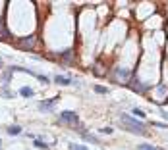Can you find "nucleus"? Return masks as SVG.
Masks as SVG:
<instances>
[{
  "label": "nucleus",
  "mask_w": 168,
  "mask_h": 150,
  "mask_svg": "<svg viewBox=\"0 0 168 150\" xmlns=\"http://www.w3.org/2000/svg\"><path fill=\"white\" fill-rule=\"evenodd\" d=\"M132 113H133L135 117H137V119H145V116H147V113L143 112L141 108H133V110H132Z\"/></svg>",
  "instance_id": "obj_6"
},
{
  "label": "nucleus",
  "mask_w": 168,
  "mask_h": 150,
  "mask_svg": "<svg viewBox=\"0 0 168 150\" xmlns=\"http://www.w3.org/2000/svg\"><path fill=\"white\" fill-rule=\"evenodd\" d=\"M95 91L99 92V94H106V92H108V89H104V87H99V85H97V87H95Z\"/></svg>",
  "instance_id": "obj_12"
},
{
  "label": "nucleus",
  "mask_w": 168,
  "mask_h": 150,
  "mask_svg": "<svg viewBox=\"0 0 168 150\" xmlns=\"http://www.w3.org/2000/svg\"><path fill=\"white\" fill-rule=\"evenodd\" d=\"M33 144H35L37 148H41V150H48V144H47V143H43V140H39V139H35V143H33Z\"/></svg>",
  "instance_id": "obj_9"
},
{
  "label": "nucleus",
  "mask_w": 168,
  "mask_h": 150,
  "mask_svg": "<svg viewBox=\"0 0 168 150\" xmlns=\"http://www.w3.org/2000/svg\"><path fill=\"white\" fill-rule=\"evenodd\" d=\"M21 133V127L19 125H12V127H8V135H19Z\"/></svg>",
  "instance_id": "obj_7"
},
{
  "label": "nucleus",
  "mask_w": 168,
  "mask_h": 150,
  "mask_svg": "<svg viewBox=\"0 0 168 150\" xmlns=\"http://www.w3.org/2000/svg\"><path fill=\"white\" fill-rule=\"evenodd\" d=\"M19 94H21V96H27V98H29V96H33L35 92H33V89H29V87H21V89H19Z\"/></svg>",
  "instance_id": "obj_5"
},
{
  "label": "nucleus",
  "mask_w": 168,
  "mask_h": 150,
  "mask_svg": "<svg viewBox=\"0 0 168 150\" xmlns=\"http://www.w3.org/2000/svg\"><path fill=\"white\" fill-rule=\"evenodd\" d=\"M0 144H2V140H0Z\"/></svg>",
  "instance_id": "obj_18"
},
{
  "label": "nucleus",
  "mask_w": 168,
  "mask_h": 150,
  "mask_svg": "<svg viewBox=\"0 0 168 150\" xmlns=\"http://www.w3.org/2000/svg\"><path fill=\"white\" fill-rule=\"evenodd\" d=\"M54 102H56V98H50V100H44V102H41L39 104V108H41V110H50V108L52 106H54Z\"/></svg>",
  "instance_id": "obj_3"
},
{
  "label": "nucleus",
  "mask_w": 168,
  "mask_h": 150,
  "mask_svg": "<svg viewBox=\"0 0 168 150\" xmlns=\"http://www.w3.org/2000/svg\"><path fill=\"white\" fill-rule=\"evenodd\" d=\"M72 150H89V148H85V146H81V144H72V146H70Z\"/></svg>",
  "instance_id": "obj_13"
},
{
  "label": "nucleus",
  "mask_w": 168,
  "mask_h": 150,
  "mask_svg": "<svg viewBox=\"0 0 168 150\" xmlns=\"http://www.w3.org/2000/svg\"><path fill=\"white\" fill-rule=\"evenodd\" d=\"M161 113H162V117H164V119H168V112H164V110H162Z\"/></svg>",
  "instance_id": "obj_16"
},
{
  "label": "nucleus",
  "mask_w": 168,
  "mask_h": 150,
  "mask_svg": "<svg viewBox=\"0 0 168 150\" xmlns=\"http://www.w3.org/2000/svg\"><path fill=\"white\" fill-rule=\"evenodd\" d=\"M81 135H83V139H85V140H91V143L99 144V139H97L95 135H89V133H81Z\"/></svg>",
  "instance_id": "obj_8"
},
{
  "label": "nucleus",
  "mask_w": 168,
  "mask_h": 150,
  "mask_svg": "<svg viewBox=\"0 0 168 150\" xmlns=\"http://www.w3.org/2000/svg\"><path fill=\"white\" fill-rule=\"evenodd\" d=\"M120 121L126 125V129H128V131H132V133H141V135H145V133H147L145 123H143V121H139L137 117H132V116H128V113H122V116H120Z\"/></svg>",
  "instance_id": "obj_1"
},
{
  "label": "nucleus",
  "mask_w": 168,
  "mask_h": 150,
  "mask_svg": "<svg viewBox=\"0 0 168 150\" xmlns=\"http://www.w3.org/2000/svg\"><path fill=\"white\" fill-rule=\"evenodd\" d=\"M54 83H58V85H64V87H66V85H72V81H70L68 77H62V75H56V77H54Z\"/></svg>",
  "instance_id": "obj_4"
},
{
  "label": "nucleus",
  "mask_w": 168,
  "mask_h": 150,
  "mask_svg": "<svg viewBox=\"0 0 168 150\" xmlns=\"http://www.w3.org/2000/svg\"><path fill=\"white\" fill-rule=\"evenodd\" d=\"M137 150H157V148H155L153 144H139Z\"/></svg>",
  "instance_id": "obj_11"
},
{
  "label": "nucleus",
  "mask_w": 168,
  "mask_h": 150,
  "mask_svg": "<svg viewBox=\"0 0 168 150\" xmlns=\"http://www.w3.org/2000/svg\"><path fill=\"white\" fill-rule=\"evenodd\" d=\"M33 42H35V37H29V39L21 40V44H23V46H33Z\"/></svg>",
  "instance_id": "obj_10"
},
{
  "label": "nucleus",
  "mask_w": 168,
  "mask_h": 150,
  "mask_svg": "<svg viewBox=\"0 0 168 150\" xmlns=\"http://www.w3.org/2000/svg\"><path fill=\"white\" fill-rule=\"evenodd\" d=\"M0 70H2V60H0Z\"/></svg>",
  "instance_id": "obj_17"
},
{
  "label": "nucleus",
  "mask_w": 168,
  "mask_h": 150,
  "mask_svg": "<svg viewBox=\"0 0 168 150\" xmlns=\"http://www.w3.org/2000/svg\"><path fill=\"white\" fill-rule=\"evenodd\" d=\"M2 94H4V96H8V98H10V96H12V92H10V91H8V89H6V87H4V89H2Z\"/></svg>",
  "instance_id": "obj_15"
},
{
  "label": "nucleus",
  "mask_w": 168,
  "mask_h": 150,
  "mask_svg": "<svg viewBox=\"0 0 168 150\" xmlns=\"http://www.w3.org/2000/svg\"><path fill=\"white\" fill-rule=\"evenodd\" d=\"M101 133H106V135H112V133H114V129H112V127H104V129H101Z\"/></svg>",
  "instance_id": "obj_14"
},
{
  "label": "nucleus",
  "mask_w": 168,
  "mask_h": 150,
  "mask_svg": "<svg viewBox=\"0 0 168 150\" xmlns=\"http://www.w3.org/2000/svg\"><path fill=\"white\" fill-rule=\"evenodd\" d=\"M58 119L64 121V123H70V125H77V123H79V117H77V113H75V112H70V110L60 112Z\"/></svg>",
  "instance_id": "obj_2"
}]
</instances>
